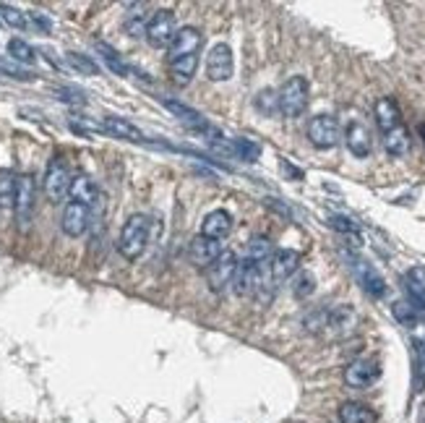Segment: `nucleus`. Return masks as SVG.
<instances>
[{
	"mask_svg": "<svg viewBox=\"0 0 425 423\" xmlns=\"http://www.w3.org/2000/svg\"><path fill=\"white\" fill-rule=\"evenodd\" d=\"M149 235H152V220L146 215H131L123 223L121 238H118V251L123 259H128V262L141 259L149 246Z\"/></svg>",
	"mask_w": 425,
	"mask_h": 423,
	"instance_id": "f257e3e1",
	"label": "nucleus"
},
{
	"mask_svg": "<svg viewBox=\"0 0 425 423\" xmlns=\"http://www.w3.org/2000/svg\"><path fill=\"white\" fill-rule=\"evenodd\" d=\"M280 97V112L285 118H297L303 115L305 107H308V97H311V87H308V79L305 76H292L282 84V89L277 92Z\"/></svg>",
	"mask_w": 425,
	"mask_h": 423,
	"instance_id": "f03ea898",
	"label": "nucleus"
},
{
	"mask_svg": "<svg viewBox=\"0 0 425 423\" xmlns=\"http://www.w3.org/2000/svg\"><path fill=\"white\" fill-rule=\"evenodd\" d=\"M264 282H272L269 277V264L266 267H258V264L248 262L245 256H243V262H238V272H235L233 277V290L235 296L241 298H248L253 293L264 288Z\"/></svg>",
	"mask_w": 425,
	"mask_h": 423,
	"instance_id": "7ed1b4c3",
	"label": "nucleus"
},
{
	"mask_svg": "<svg viewBox=\"0 0 425 423\" xmlns=\"http://www.w3.org/2000/svg\"><path fill=\"white\" fill-rule=\"evenodd\" d=\"M71 170H68V165H65L60 157H53L48 165V170H45V178H42V191H45V196H48V201H53V204H60V201L68 196V191H71Z\"/></svg>",
	"mask_w": 425,
	"mask_h": 423,
	"instance_id": "20e7f679",
	"label": "nucleus"
},
{
	"mask_svg": "<svg viewBox=\"0 0 425 423\" xmlns=\"http://www.w3.org/2000/svg\"><path fill=\"white\" fill-rule=\"evenodd\" d=\"M175 34H177V21L172 11L162 9L157 11L154 16H149V21H146L144 37L154 50H167L170 42L175 40Z\"/></svg>",
	"mask_w": 425,
	"mask_h": 423,
	"instance_id": "39448f33",
	"label": "nucleus"
},
{
	"mask_svg": "<svg viewBox=\"0 0 425 423\" xmlns=\"http://www.w3.org/2000/svg\"><path fill=\"white\" fill-rule=\"evenodd\" d=\"M34 204H37V183L32 176H18L16 181V201H13V212H16L18 230H29L34 217Z\"/></svg>",
	"mask_w": 425,
	"mask_h": 423,
	"instance_id": "423d86ee",
	"label": "nucleus"
},
{
	"mask_svg": "<svg viewBox=\"0 0 425 423\" xmlns=\"http://www.w3.org/2000/svg\"><path fill=\"white\" fill-rule=\"evenodd\" d=\"M201 48H204V34H201V29H196V26H180L175 40L170 42V48H167V63L199 55Z\"/></svg>",
	"mask_w": 425,
	"mask_h": 423,
	"instance_id": "0eeeda50",
	"label": "nucleus"
},
{
	"mask_svg": "<svg viewBox=\"0 0 425 423\" xmlns=\"http://www.w3.org/2000/svg\"><path fill=\"white\" fill-rule=\"evenodd\" d=\"M339 123L334 115H316L308 123V141L316 149H334L339 144Z\"/></svg>",
	"mask_w": 425,
	"mask_h": 423,
	"instance_id": "6e6552de",
	"label": "nucleus"
},
{
	"mask_svg": "<svg viewBox=\"0 0 425 423\" xmlns=\"http://www.w3.org/2000/svg\"><path fill=\"white\" fill-rule=\"evenodd\" d=\"M235 73V60H233V50L230 45L219 42L214 48L209 50L206 55V79L209 81H230Z\"/></svg>",
	"mask_w": 425,
	"mask_h": 423,
	"instance_id": "1a4fd4ad",
	"label": "nucleus"
},
{
	"mask_svg": "<svg viewBox=\"0 0 425 423\" xmlns=\"http://www.w3.org/2000/svg\"><path fill=\"white\" fill-rule=\"evenodd\" d=\"M381 379V366L373 358H358L345 368V384L353 390H368Z\"/></svg>",
	"mask_w": 425,
	"mask_h": 423,
	"instance_id": "9d476101",
	"label": "nucleus"
},
{
	"mask_svg": "<svg viewBox=\"0 0 425 423\" xmlns=\"http://www.w3.org/2000/svg\"><path fill=\"white\" fill-rule=\"evenodd\" d=\"M206 272V285L214 293H222V290L227 288V285H233V277L235 272H238V256L233 254V251H222V256H219L217 262L211 264Z\"/></svg>",
	"mask_w": 425,
	"mask_h": 423,
	"instance_id": "9b49d317",
	"label": "nucleus"
},
{
	"mask_svg": "<svg viewBox=\"0 0 425 423\" xmlns=\"http://www.w3.org/2000/svg\"><path fill=\"white\" fill-rule=\"evenodd\" d=\"M402 288L407 296V304L417 314V319L425 321V267H412L402 279Z\"/></svg>",
	"mask_w": 425,
	"mask_h": 423,
	"instance_id": "f8f14e48",
	"label": "nucleus"
},
{
	"mask_svg": "<svg viewBox=\"0 0 425 423\" xmlns=\"http://www.w3.org/2000/svg\"><path fill=\"white\" fill-rule=\"evenodd\" d=\"M353 272H355V279L360 282V288L368 293L370 298H384L389 285H386L384 274L373 267L370 262L365 259H353Z\"/></svg>",
	"mask_w": 425,
	"mask_h": 423,
	"instance_id": "ddd939ff",
	"label": "nucleus"
},
{
	"mask_svg": "<svg viewBox=\"0 0 425 423\" xmlns=\"http://www.w3.org/2000/svg\"><path fill=\"white\" fill-rule=\"evenodd\" d=\"M225 246H222V240H211L206 235H196L191 240V246H188V259H191L193 267H199V269H209L211 264L217 262L219 256H222Z\"/></svg>",
	"mask_w": 425,
	"mask_h": 423,
	"instance_id": "4468645a",
	"label": "nucleus"
},
{
	"mask_svg": "<svg viewBox=\"0 0 425 423\" xmlns=\"http://www.w3.org/2000/svg\"><path fill=\"white\" fill-rule=\"evenodd\" d=\"M104 134L115 136V139H123V141H133V144H152V139L136 126V123H131L128 118H118V115H107L102 118L99 123Z\"/></svg>",
	"mask_w": 425,
	"mask_h": 423,
	"instance_id": "2eb2a0df",
	"label": "nucleus"
},
{
	"mask_svg": "<svg viewBox=\"0 0 425 423\" xmlns=\"http://www.w3.org/2000/svg\"><path fill=\"white\" fill-rule=\"evenodd\" d=\"M89 223H92V212L84 204H76V201H68L63 209V217H60V230L68 235V238H81L87 232Z\"/></svg>",
	"mask_w": 425,
	"mask_h": 423,
	"instance_id": "dca6fc26",
	"label": "nucleus"
},
{
	"mask_svg": "<svg viewBox=\"0 0 425 423\" xmlns=\"http://www.w3.org/2000/svg\"><path fill=\"white\" fill-rule=\"evenodd\" d=\"M300 267V251H292V248H282V251H274L272 262H269V277L272 282H285L287 277H292Z\"/></svg>",
	"mask_w": 425,
	"mask_h": 423,
	"instance_id": "f3484780",
	"label": "nucleus"
},
{
	"mask_svg": "<svg viewBox=\"0 0 425 423\" xmlns=\"http://www.w3.org/2000/svg\"><path fill=\"white\" fill-rule=\"evenodd\" d=\"M345 144L358 160H365V157L373 152V136H370L368 126H363L360 120H353V123L345 128Z\"/></svg>",
	"mask_w": 425,
	"mask_h": 423,
	"instance_id": "a211bd4d",
	"label": "nucleus"
},
{
	"mask_svg": "<svg viewBox=\"0 0 425 423\" xmlns=\"http://www.w3.org/2000/svg\"><path fill=\"white\" fill-rule=\"evenodd\" d=\"M160 100H162V105H165V107H167V110L172 112V115H175L180 123H183L185 128H191L193 134H201V131L209 126L206 118H204V115H201L196 107H191V105L180 102V100H172V97H160Z\"/></svg>",
	"mask_w": 425,
	"mask_h": 423,
	"instance_id": "6ab92c4d",
	"label": "nucleus"
},
{
	"mask_svg": "<svg viewBox=\"0 0 425 423\" xmlns=\"http://www.w3.org/2000/svg\"><path fill=\"white\" fill-rule=\"evenodd\" d=\"M358 324V314H355L353 306H334L326 311V329H329L334 337H345L350 335Z\"/></svg>",
	"mask_w": 425,
	"mask_h": 423,
	"instance_id": "aec40b11",
	"label": "nucleus"
},
{
	"mask_svg": "<svg viewBox=\"0 0 425 423\" xmlns=\"http://www.w3.org/2000/svg\"><path fill=\"white\" fill-rule=\"evenodd\" d=\"M233 232V215L227 209H214L204 217L201 223V235H206L211 240H225Z\"/></svg>",
	"mask_w": 425,
	"mask_h": 423,
	"instance_id": "412c9836",
	"label": "nucleus"
},
{
	"mask_svg": "<svg viewBox=\"0 0 425 423\" xmlns=\"http://www.w3.org/2000/svg\"><path fill=\"white\" fill-rule=\"evenodd\" d=\"M373 115H376V126L381 128V134H389V131L402 126L399 105L392 97H381L376 102V107H373Z\"/></svg>",
	"mask_w": 425,
	"mask_h": 423,
	"instance_id": "4be33fe9",
	"label": "nucleus"
},
{
	"mask_svg": "<svg viewBox=\"0 0 425 423\" xmlns=\"http://www.w3.org/2000/svg\"><path fill=\"white\" fill-rule=\"evenodd\" d=\"M339 423H378V415L365 402L347 400V402L339 405Z\"/></svg>",
	"mask_w": 425,
	"mask_h": 423,
	"instance_id": "5701e85b",
	"label": "nucleus"
},
{
	"mask_svg": "<svg viewBox=\"0 0 425 423\" xmlns=\"http://www.w3.org/2000/svg\"><path fill=\"white\" fill-rule=\"evenodd\" d=\"M68 196H71V201H76V204H84V207L92 209V204H94L96 196H99V188H96V183L89 176H76L71 181Z\"/></svg>",
	"mask_w": 425,
	"mask_h": 423,
	"instance_id": "b1692460",
	"label": "nucleus"
},
{
	"mask_svg": "<svg viewBox=\"0 0 425 423\" xmlns=\"http://www.w3.org/2000/svg\"><path fill=\"white\" fill-rule=\"evenodd\" d=\"M274 256V243L266 235H253V238L248 240V248H245V259L253 264H258V267H266V264L272 262Z\"/></svg>",
	"mask_w": 425,
	"mask_h": 423,
	"instance_id": "393cba45",
	"label": "nucleus"
},
{
	"mask_svg": "<svg viewBox=\"0 0 425 423\" xmlns=\"http://www.w3.org/2000/svg\"><path fill=\"white\" fill-rule=\"evenodd\" d=\"M196 68H199V55L193 58H183V60H175V63H167L170 79L177 87H188L196 76Z\"/></svg>",
	"mask_w": 425,
	"mask_h": 423,
	"instance_id": "a878e982",
	"label": "nucleus"
},
{
	"mask_svg": "<svg viewBox=\"0 0 425 423\" xmlns=\"http://www.w3.org/2000/svg\"><path fill=\"white\" fill-rule=\"evenodd\" d=\"M409 131L404 126L394 128L389 134H384V149L386 154H392V157H404L409 152Z\"/></svg>",
	"mask_w": 425,
	"mask_h": 423,
	"instance_id": "bb28decb",
	"label": "nucleus"
},
{
	"mask_svg": "<svg viewBox=\"0 0 425 423\" xmlns=\"http://www.w3.org/2000/svg\"><path fill=\"white\" fill-rule=\"evenodd\" d=\"M96 53L102 55L104 65H107V68H110L113 73H118V76H123V79H126V76H131V65L126 63V60L121 58V53H118L115 48H110L107 42H96Z\"/></svg>",
	"mask_w": 425,
	"mask_h": 423,
	"instance_id": "cd10ccee",
	"label": "nucleus"
},
{
	"mask_svg": "<svg viewBox=\"0 0 425 423\" xmlns=\"http://www.w3.org/2000/svg\"><path fill=\"white\" fill-rule=\"evenodd\" d=\"M16 181L18 176L9 168H0V209H11L16 201Z\"/></svg>",
	"mask_w": 425,
	"mask_h": 423,
	"instance_id": "c85d7f7f",
	"label": "nucleus"
},
{
	"mask_svg": "<svg viewBox=\"0 0 425 423\" xmlns=\"http://www.w3.org/2000/svg\"><path fill=\"white\" fill-rule=\"evenodd\" d=\"M9 55H11V60H16V63H21V65L37 63V50H34L26 40H18V37L9 42Z\"/></svg>",
	"mask_w": 425,
	"mask_h": 423,
	"instance_id": "c756f323",
	"label": "nucleus"
},
{
	"mask_svg": "<svg viewBox=\"0 0 425 423\" xmlns=\"http://www.w3.org/2000/svg\"><path fill=\"white\" fill-rule=\"evenodd\" d=\"M230 149H233V157L243 162H256L261 157V146L256 141H250V139H233Z\"/></svg>",
	"mask_w": 425,
	"mask_h": 423,
	"instance_id": "7c9ffc66",
	"label": "nucleus"
},
{
	"mask_svg": "<svg viewBox=\"0 0 425 423\" xmlns=\"http://www.w3.org/2000/svg\"><path fill=\"white\" fill-rule=\"evenodd\" d=\"M65 63L71 65L73 71L84 73V76H99V65L94 58L84 55V53H65Z\"/></svg>",
	"mask_w": 425,
	"mask_h": 423,
	"instance_id": "2f4dec72",
	"label": "nucleus"
},
{
	"mask_svg": "<svg viewBox=\"0 0 425 423\" xmlns=\"http://www.w3.org/2000/svg\"><path fill=\"white\" fill-rule=\"evenodd\" d=\"M316 293V277H313L311 272H297L295 279H292V296L297 301H305V298H311Z\"/></svg>",
	"mask_w": 425,
	"mask_h": 423,
	"instance_id": "473e14b6",
	"label": "nucleus"
},
{
	"mask_svg": "<svg viewBox=\"0 0 425 423\" xmlns=\"http://www.w3.org/2000/svg\"><path fill=\"white\" fill-rule=\"evenodd\" d=\"M0 18L13 29H26L29 26V18H26L24 11H18L16 6H9V3H0Z\"/></svg>",
	"mask_w": 425,
	"mask_h": 423,
	"instance_id": "72a5a7b5",
	"label": "nucleus"
},
{
	"mask_svg": "<svg viewBox=\"0 0 425 423\" xmlns=\"http://www.w3.org/2000/svg\"><path fill=\"white\" fill-rule=\"evenodd\" d=\"M392 314H394V319L399 321L402 327H407V329L415 327L417 321H420V319H417V314L412 311V306H409L407 301H397V304L392 306Z\"/></svg>",
	"mask_w": 425,
	"mask_h": 423,
	"instance_id": "f704fd0d",
	"label": "nucleus"
},
{
	"mask_svg": "<svg viewBox=\"0 0 425 423\" xmlns=\"http://www.w3.org/2000/svg\"><path fill=\"white\" fill-rule=\"evenodd\" d=\"M256 110H261L264 115H274V112H280V97H277L274 89H264V92H258Z\"/></svg>",
	"mask_w": 425,
	"mask_h": 423,
	"instance_id": "c9c22d12",
	"label": "nucleus"
},
{
	"mask_svg": "<svg viewBox=\"0 0 425 423\" xmlns=\"http://www.w3.org/2000/svg\"><path fill=\"white\" fill-rule=\"evenodd\" d=\"M331 227V230L342 232V235H360V225L355 223V220H350V217H342V215H331L329 223H326Z\"/></svg>",
	"mask_w": 425,
	"mask_h": 423,
	"instance_id": "e433bc0d",
	"label": "nucleus"
},
{
	"mask_svg": "<svg viewBox=\"0 0 425 423\" xmlns=\"http://www.w3.org/2000/svg\"><path fill=\"white\" fill-rule=\"evenodd\" d=\"M146 21H149V18H146L144 14H133V16H128V21H126V32H128L131 37L144 34L146 32Z\"/></svg>",
	"mask_w": 425,
	"mask_h": 423,
	"instance_id": "4c0bfd02",
	"label": "nucleus"
},
{
	"mask_svg": "<svg viewBox=\"0 0 425 423\" xmlns=\"http://www.w3.org/2000/svg\"><path fill=\"white\" fill-rule=\"evenodd\" d=\"M55 95H60V100H63V102H73V105H81V102H84V97H81V92H76V89L60 87V89H55Z\"/></svg>",
	"mask_w": 425,
	"mask_h": 423,
	"instance_id": "58836bf2",
	"label": "nucleus"
},
{
	"mask_svg": "<svg viewBox=\"0 0 425 423\" xmlns=\"http://www.w3.org/2000/svg\"><path fill=\"white\" fill-rule=\"evenodd\" d=\"M282 170H285V173H287V176H292V178H295V181H300V178H303V173H300V170H297V168H292V165H289V162H282Z\"/></svg>",
	"mask_w": 425,
	"mask_h": 423,
	"instance_id": "ea45409f",
	"label": "nucleus"
},
{
	"mask_svg": "<svg viewBox=\"0 0 425 423\" xmlns=\"http://www.w3.org/2000/svg\"><path fill=\"white\" fill-rule=\"evenodd\" d=\"M32 18L42 26V29H45V32H50V21H48L45 16H42V14H32Z\"/></svg>",
	"mask_w": 425,
	"mask_h": 423,
	"instance_id": "a19ab883",
	"label": "nucleus"
},
{
	"mask_svg": "<svg viewBox=\"0 0 425 423\" xmlns=\"http://www.w3.org/2000/svg\"><path fill=\"white\" fill-rule=\"evenodd\" d=\"M420 131H423V136H425V126H420Z\"/></svg>",
	"mask_w": 425,
	"mask_h": 423,
	"instance_id": "79ce46f5",
	"label": "nucleus"
}]
</instances>
